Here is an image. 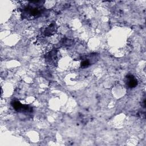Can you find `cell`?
<instances>
[{"label":"cell","mask_w":146,"mask_h":146,"mask_svg":"<svg viewBox=\"0 0 146 146\" xmlns=\"http://www.w3.org/2000/svg\"><path fill=\"white\" fill-rule=\"evenodd\" d=\"M41 1H31L30 3L25 7L22 11V17L25 19H35L43 14Z\"/></svg>","instance_id":"obj_1"},{"label":"cell","mask_w":146,"mask_h":146,"mask_svg":"<svg viewBox=\"0 0 146 146\" xmlns=\"http://www.w3.org/2000/svg\"><path fill=\"white\" fill-rule=\"evenodd\" d=\"M127 85L129 88H132L137 85V80L132 75H128L126 77Z\"/></svg>","instance_id":"obj_3"},{"label":"cell","mask_w":146,"mask_h":146,"mask_svg":"<svg viewBox=\"0 0 146 146\" xmlns=\"http://www.w3.org/2000/svg\"><path fill=\"white\" fill-rule=\"evenodd\" d=\"M90 59H84L81 63V67L83 68H86L88 67L91 64V63L90 60H89Z\"/></svg>","instance_id":"obj_5"},{"label":"cell","mask_w":146,"mask_h":146,"mask_svg":"<svg viewBox=\"0 0 146 146\" xmlns=\"http://www.w3.org/2000/svg\"><path fill=\"white\" fill-rule=\"evenodd\" d=\"M54 31H55V25H52L50 26L45 30V34L47 35H50L52 34V33H54Z\"/></svg>","instance_id":"obj_4"},{"label":"cell","mask_w":146,"mask_h":146,"mask_svg":"<svg viewBox=\"0 0 146 146\" xmlns=\"http://www.w3.org/2000/svg\"><path fill=\"white\" fill-rule=\"evenodd\" d=\"M11 105L15 111L19 112H30L33 111V108L30 106L22 104L18 100H13L11 102Z\"/></svg>","instance_id":"obj_2"}]
</instances>
